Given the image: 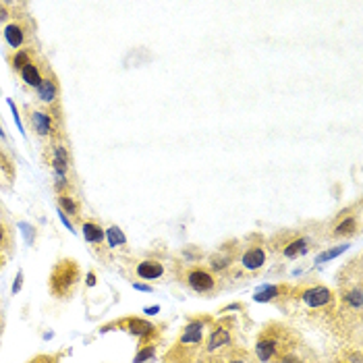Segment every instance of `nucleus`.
<instances>
[{
  "label": "nucleus",
  "instance_id": "1",
  "mask_svg": "<svg viewBox=\"0 0 363 363\" xmlns=\"http://www.w3.org/2000/svg\"><path fill=\"white\" fill-rule=\"evenodd\" d=\"M297 347H301V336L282 322H270L257 335L255 359L259 363H280Z\"/></svg>",
  "mask_w": 363,
  "mask_h": 363
},
{
  "label": "nucleus",
  "instance_id": "2",
  "mask_svg": "<svg viewBox=\"0 0 363 363\" xmlns=\"http://www.w3.org/2000/svg\"><path fill=\"white\" fill-rule=\"evenodd\" d=\"M289 299L318 322H335L338 299L335 291L324 284H301L295 291L291 289Z\"/></svg>",
  "mask_w": 363,
  "mask_h": 363
},
{
  "label": "nucleus",
  "instance_id": "3",
  "mask_svg": "<svg viewBox=\"0 0 363 363\" xmlns=\"http://www.w3.org/2000/svg\"><path fill=\"white\" fill-rule=\"evenodd\" d=\"M208 322H210L208 318L191 320L183 328L179 340L167 353L164 363H194L199 357H203V340H206V324Z\"/></svg>",
  "mask_w": 363,
  "mask_h": 363
},
{
  "label": "nucleus",
  "instance_id": "4",
  "mask_svg": "<svg viewBox=\"0 0 363 363\" xmlns=\"http://www.w3.org/2000/svg\"><path fill=\"white\" fill-rule=\"evenodd\" d=\"M82 284V268L73 257L56 262L48 277V289L56 299H71Z\"/></svg>",
  "mask_w": 363,
  "mask_h": 363
},
{
  "label": "nucleus",
  "instance_id": "5",
  "mask_svg": "<svg viewBox=\"0 0 363 363\" xmlns=\"http://www.w3.org/2000/svg\"><path fill=\"white\" fill-rule=\"evenodd\" d=\"M28 123L31 131L44 141H55L62 138V118L60 111L52 108H28Z\"/></svg>",
  "mask_w": 363,
  "mask_h": 363
},
{
  "label": "nucleus",
  "instance_id": "6",
  "mask_svg": "<svg viewBox=\"0 0 363 363\" xmlns=\"http://www.w3.org/2000/svg\"><path fill=\"white\" fill-rule=\"evenodd\" d=\"M33 33H35V23L28 15H17L4 26L2 40L15 52V50H23V48L33 46Z\"/></svg>",
  "mask_w": 363,
  "mask_h": 363
},
{
  "label": "nucleus",
  "instance_id": "7",
  "mask_svg": "<svg viewBox=\"0 0 363 363\" xmlns=\"http://www.w3.org/2000/svg\"><path fill=\"white\" fill-rule=\"evenodd\" d=\"M235 342V322L230 318L218 320L210 330L208 338L203 340V357H218L228 351Z\"/></svg>",
  "mask_w": 363,
  "mask_h": 363
},
{
  "label": "nucleus",
  "instance_id": "8",
  "mask_svg": "<svg viewBox=\"0 0 363 363\" xmlns=\"http://www.w3.org/2000/svg\"><path fill=\"white\" fill-rule=\"evenodd\" d=\"M44 154H46L48 167L55 170L56 177L67 179V172L71 168V154H69V145L65 143V140L60 138V140L48 141Z\"/></svg>",
  "mask_w": 363,
  "mask_h": 363
},
{
  "label": "nucleus",
  "instance_id": "9",
  "mask_svg": "<svg viewBox=\"0 0 363 363\" xmlns=\"http://www.w3.org/2000/svg\"><path fill=\"white\" fill-rule=\"evenodd\" d=\"M183 280H185V284H187L191 291H196L199 295H212V293L218 289V279H216L210 270L199 268V266L187 268L185 274H183Z\"/></svg>",
  "mask_w": 363,
  "mask_h": 363
},
{
  "label": "nucleus",
  "instance_id": "10",
  "mask_svg": "<svg viewBox=\"0 0 363 363\" xmlns=\"http://www.w3.org/2000/svg\"><path fill=\"white\" fill-rule=\"evenodd\" d=\"M50 73H52V69H50L48 60L42 55H38L31 62H28V65L23 67V71L19 73V77H21V82H23L26 87L38 89V85L42 84Z\"/></svg>",
  "mask_w": 363,
  "mask_h": 363
},
{
  "label": "nucleus",
  "instance_id": "11",
  "mask_svg": "<svg viewBox=\"0 0 363 363\" xmlns=\"http://www.w3.org/2000/svg\"><path fill=\"white\" fill-rule=\"evenodd\" d=\"M121 326H125L127 333L138 336L141 340L140 345H143V342H158V328H156L154 324L145 322V320H140V318H127V320L121 322Z\"/></svg>",
  "mask_w": 363,
  "mask_h": 363
},
{
  "label": "nucleus",
  "instance_id": "12",
  "mask_svg": "<svg viewBox=\"0 0 363 363\" xmlns=\"http://www.w3.org/2000/svg\"><path fill=\"white\" fill-rule=\"evenodd\" d=\"M35 94H38V100H40L42 104H46L48 108H58L60 85H58V79H56L55 73H50L42 84L38 85Z\"/></svg>",
  "mask_w": 363,
  "mask_h": 363
},
{
  "label": "nucleus",
  "instance_id": "13",
  "mask_svg": "<svg viewBox=\"0 0 363 363\" xmlns=\"http://www.w3.org/2000/svg\"><path fill=\"white\" fill-rule=\"evenodd\" d=\"M266 262H268V252L264 245H252L241 255V268L245 272H257L259 268L266 266Z\"/></svg>",
  "mask_w": 363,
  "mask_h": 363
},
{
  "label": "nucleus",
  "instance_id": "14",
  "mask_svg": "<svg viewBox=\"0 0 363 363\" xmlns=\"http://www.w3.org/2000/svg\"><path fill=\"white\" fill-rule=\"evenodd\" d=\"M135 274L143 280H158L164 277V264L158 259H143L135 266Z\"/></svg>",
  "mask_w": 363,
  "mask_h": 363
},
{
  "label": "nucleus",
  "instance_id": "15",
  "mask_svg": "<svg viewBox=\"0 0 363 363\" xmlns=\"http://www.w3.org/2000/svg\"><path fill=\"white\" fill-rule=\"evenodd\" d=\"M289 293H291V286L289 284H272V286H266V289H262V291H257L255 295H253V299L257 301V303H272V301H277V299H289Z\"/></svg>",
  "mask_w": 363,
  "mask_h": 363
},
{
  "label": "nucleus",
  "instance_id": "16",
  "mask_svg": "<svg viewBox=\"0 0 363 363\" xmlns=\"http://www.w3.org/2000/svg\"><path fill=\"white\" fill-rule=\"evenodd\" d=\"M214 359H216V363H259L253 353L241 349V347H230L228 351H224L223 355H218Z\"/></svg>",
  "mask_w": 363,
  "mask_h": 363
},
{
  "label": "nucleus",
  "instance_id": "17",
  "mask_svg": "<svg viewBox=\"0 0 363 363\" xmlns=\"http://www.w3.org/2000/svg\"><path fill=\"white\" fill-rule=\"evenodd\" d=\"M40 55L33 46L31 48H23V50H15V52H11V55L6 56V60H9V65H11V69L15 71V73H21L23 71V67L31 62L35 56Z\"/></svg>",
  "mask_w": 363,
  "mask_h": 363
},
{
  "label": "nucleus",
  "instance_id": "18",
  "mask_svg": "<svg viewBox=\"0 0 363 363\" xmlns=\"http://www.w3.org/2000/svg\"><path fill=\"white\" fill-rule=\"evenodd\" d=\"M309 250V243L306 237H295V239H291L289 243H284L282 247H280V252L284 257H289V259H295V257H299V255H303V253H308Z\"/></svg>",
  "mask_w": 363,
  "mask_h": 363
},
{
  "label": "nucleus",
  "instance_id": "19",
  "mask_svg": "<svg viewBox=\"0 0 363 363\" xmlns=\"http://www.w3.org/2000/svg\"><path fill=\"white\" fill-rule=\"evenodd\" d=\"M82 230H84V237L87 243H91V245H102V241H104V230H102V226L98 223H94V220H85L82 224Z\"/></svg>",
  "mask_w": 363,
  "mask_h": 363
},
{
  "label": "nucleus",
  "instance_id": "20",
  "mask_svg": "<svg viewBox=\"0 0 363 363\" xmlns=\"http://www.w3.org/2000/svg\"><path fill=\"white\" fill-rule=\"evenodd\" d=\"M58 206H60L62 212H67V214H71V216H79V212H82V206H79L77 197L71 194V189L58 194Z\"/></svg>",
  "mask_w": 363,
  "mask_h": 363
},
{
  "label": "nucleus",
  "instance_id": "21",
  "mask_svg": "<svg viewBox=\"0 0 363 363\" xmlns=\"http://www.w3.org/2000/svg\"><path fill=\"white\" fill-rule=\"evenodd\" d=\"M15 247V235H13V228L4 220H0V252L4 255H11Z\"/></svg>",
  "mask_w": 363,
  "mask_h": 363
},
{
  "label": "nucleus",
  "instance_id": "22",
  "mask_svg": "<svg viewBox=\"0 0 363 363\" xmlns=\"http://www.w3.org/2000/svg\"><path fill=\"white\" fill-rule=\"evenodd\" d=\"M355 230H357V218L355 216H347L342 223L336 224L333 237H347V235H353Z\"/></svg>",
  "mask_w": 363,
  "mask_h": 363
},
{
  "label": "nucleus",
  "instance_id": "23",
  "mask_svg": "<svg viewBox=\"0 0 363 363\" xmlns=\"http://www.w3.org/2000/svg\"><path fill=\"white\" fill-rule=\"evenodd\" d=\"M156 347H158V342H143V345H140V353L135 357V363L150 362L154 357V353H156Z\"/></svg>",
  "mask_w": 363,
  "mask_h": 363
},
{
  "label": "nucleus",
  "instance_id": "24",
  "mask_svg": "<svg viewBox=\"0 0 363 363\" xmlns=\"http://www.w3.org/2000/svg\"><path fill=\"white\" fill-rule=\"evenodd\" d=\"M13 174H15V167H13V160L0 150V177H6L9 181L13 179Z\"/></svg>",
  "mask_w": 363,
  "mask_h": 363
},
{
  "label": "nucleus",
  "instance_id": "25",
  "mask_svg": "<svg viewBox=\"0 0 363 363\" xmlns=\"http://www.w3.org/2000/svg\"><path fill=\"white\" fill-rule=\"evenodd\" d=\"M108 239H111V247H123L127 243V239H125V235L121 233L118 226H111L108 228Z\"/></svg>",
  "mask_w": 363,
  "mask_h": 363
},
{
  "label": "nucleus",
  "instance_id": "26",
  "mask_svg": "<svg viewBox=\"0 0 363 363\" xmlns=\"http://www.w3.org/2000/svg\"><path fill=\"white\" fill-rule=\"evenodd\" d=\"M11 6H13V4H6V2H0V23H4V21H9V19H13V17H17L15 13H11Z\"/></svg>",
  "mask_w": 363,
  "mask_h": 363
},
{
  "label": "nucleus",
  "instance_id": "27",
  "mask_svg": "<svg viewBox=\"0 0 363 363\" xmlns=\"http://www.w3.org/2000/svg\"><path fill=\"white\" fill-rule=\"evenodd\" d=\"M58 359H60V355H38L29 363H58Z\"/></svg>",
  "mask_w": 363,
  "mask_h": 363
},
{
  "label": "nucleus",
  "instance_id": "28",
  "mask_svg": "<svg viewBox=\"0 0 363 363\" xmlns=\"http://www.w3.org/2000/svg\"><path fill=\"white\" fill-rule=\"evenodd\" d=\"M194 363H216V359H214V357H199V359Z\"/></svg>",
  "mask_w": 363,
  "mask_h": 363
},
{
  "label": "nucleus",
  "instance_id": "29",
  "mask_svg": "<svg viewBox=\"0 0 363 363\" xmlns=\"http://www.w3.org/2000/svg\"><path fill=\"white\" fill-rule=\"evenodd\" d=\"M6 259H9V255H4V253L0 252V270H2L4 266H6Z\"/></svg>",
  "mask_w": 363,
  "mask_h": 363
},
{
  "label": "nucleus",
  "instance_id": "30",
  "mask_svg": "<svg viewBox=\"0 0 363 363\" xmlns=\"http://www.w3.org/2000/svg\"><path fill=\"white\" fill-rule=\"evenodd\" d=\"M2 333H4V318H2V311H0V340H2Z\"/></svg>",
  "mask_w": 363,
  "mask_h": 363
},
{
  "label": "nucleus",
  "instance_id": "31",
  "mask_svg": "<svg viewBox=\"0 0 363 363\" xmlns=\"http://www.w3.org/2000/svg\"><path fill=\"white\" fill-rule=\"evenodd\" d=\"M94 282H96V277H94V272H89V274H87V284L91 286Z\"/></svg>",
  "mask_w": 363,
  "mask_h": 363
},
{
  "label": "nucleus",
  "instance_id": "32",
  "mask_svg": "<svg viewBox=\"0 0 363 363\" xmlns=\"http://www.w3.org/2000/svg\"><path fill=\"white\" fill-rule=\"evenodd\" d=\"M338 363H345V362H338Z\"/></svg>",
  "mask_w": 363,
  "mask_h": 363
}]
</instances>
